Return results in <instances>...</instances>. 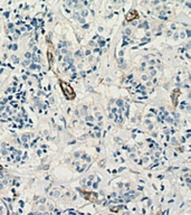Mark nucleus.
I'll return each instance as SVG.
<instances>
[{"label":"nucleus","mask_w":191,"mask_h":215,"mask_svg":"<svg viewBox=\"0 0 191 215\" xmlns=\"http://www.w3.org/2000/svg\"><path fill=\"white\" fill-rule=\"evenodd\" d=\"M59 85H60V87H62L63 93H64V95L66 96V99H68V100H73V99L75 98V91L73 90V87H72L69 84L60 81V82H59Z\"/></svg>","instance_id":"1"},{"label":"nucleus","mask_w":191,"mask_h":215,"mask_svg":"<svg viewBox=\"0 0 191 215\" xmlns=\"http://www.w3.org/2000/svg\"><path fill=\"white\" fill-rule=\"evenodd\" d=\"M134 18H138V12H136L135 10H132V11L129 12L127 15V20H132V19H134Z\"/></svg>","instance_id":"2"}]
</instances>
